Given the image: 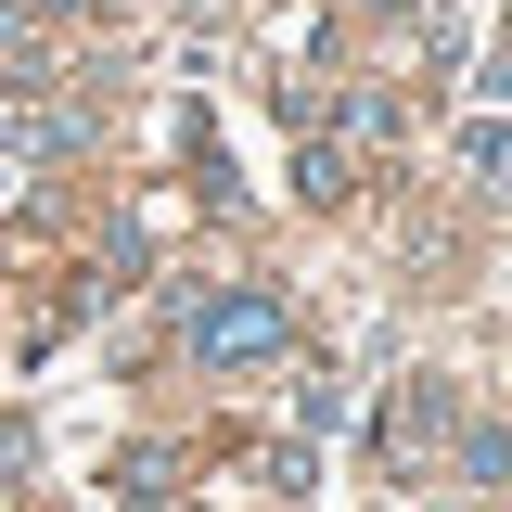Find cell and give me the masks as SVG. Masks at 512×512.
Instances as JSON below:
<instances>
[{
	"label": "cell",
	"mask_w": 512,
	"mask_h": 512,
	"mask_svg": "<svg viewBox=\"0 0 512 512\" xmlns=\"http://www.w3.org/2000/svg\"><path fill=\"white\" fill-rule=\"evenodd\" d=\"M192 359H205V372L282 359V308H269V295H205V308H192Z\"/></svg>",
	"instance_id": "obj_1"
},
{
	"label": "cell",
	"mask_w": 512,
	"mask_h": 512,
	"mask_svg": "<svg viewBox=\"0 0 512 512\" xmlns=\"http://www.w3.org/2000/svg\"><path fill=\"white\" fill-rule=\"evenodd\" d=\"M461 487H512V436H500V423L461 436Z\"/></svg>",
	"instance_id": "obj_2"
},
{
	"label": "cell",
	"mask_w": 512,
	"mask_h": 512,
	"mask_svg": "<svg viewBox=\"0 0 512 512\" xmlns=\"http://www.w3.org/2000/svg\"><path fill=\"white\" fill-rule=\"evenodd\" d=\"M295 192H308V205H346V154H333V141H320L308 167H295Z\"/></svg>",
	"instance_id": "obj_3"
}]
</instances>
